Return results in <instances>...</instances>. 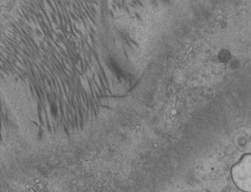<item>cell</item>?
Listing matches in <instances>:
<instances>
[{
  "label": "cell",
  "mask_w": 251,
  "mask_h": 192,
  "mask_svg": "<svg viewBox=\"0 0 251 192\" xmlns=\"http://www.w3.org/2000/svg\"><path fill=\"white\" fill-rule=\"evenodd\" d=\"M233 181L245 192H251V155H246L232 169Z\"/></svg>",
  "instance_id": "6da1fadb"
}]
</instances>
